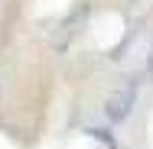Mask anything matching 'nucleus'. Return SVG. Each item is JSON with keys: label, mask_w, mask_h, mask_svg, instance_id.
I'll list each match as a JSON object with an SVG mask.
<instances>
[{"label": "nucleus", "mask_w": 153, "mask_h": 149, "mask_svg": "<svg viewBox=\"0 0 153 149\" xmlns=\"http://www.w3.org/2000/svg\"><path fill=\"white\" fill-rule=\"evenodd\" d=\"M137 94H140V81L137 78H124L104 101V117L111 123H124L134 114V107H137Z\"/></svg>", "instance_id": "f257e3e1"}, {"label": "nucleus", "mask_w": 153, "mask_h": 149, "mask_svg": "<svg viewBox=\"0 0 153 149\" xmlns=\"http://www.w3.org/2000/svg\"><path fill=\"white\" fill-rule=\"evenodd\" d=\"M88 136H94V139H101L104 146H111V149H117V143L111 139V133H108V130H98V126H88Z\"/></svg>", "instance_id": "f03ea898"}]
</instances>
